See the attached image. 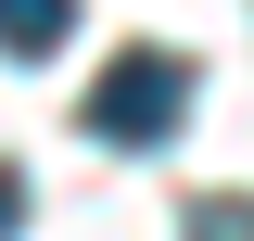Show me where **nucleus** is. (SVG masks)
Listing matches in <instances>:
<instances>
[{"label": "nucleus", "instance_id": "obj_2", "mask_svg": "<svg viewBox=\"0 0 254 241\" xmlns=\"http://www.w3.org/2000/svg\"><path fill=\"white\" fill-rule=\"evenodd\" d=\"M64 38H76V0H0V51H13V63L64 51Z\"/></svg>", "mask_w": 254, "mask_h": 241}, {"label": "nucleus", "instance_id": "obj_1", "mask_svg": "<svg viewBox=\"0 0 254 241\" xmlns=\"http://www.w3.org/2000/svg\"><path fill=\"white\" fill-rule=\"evenodd\" d=\"M178 115H190V63H178V51H115V63L89 76V102H76V127L115 140V152H153Z\"/></svg>", "mask_w": 254, "mask_h": 241}, {"label": "nucleus", "instance_id": "obj_3", "mask_svg": "<svg viewBox=\"0 0 254 241\" xmlns=\"http://www.w3.org/2000/svg\"><path fill=\"white\" fill-rule=\"evenodd\" d=\"M190 241H254V203L216 190V203H190Z\"/></svg>", "mask_w": 254, "mask_h": 241}, {"label": "nucleus", "instance_id": "obj_4", "mask_svg": "<svg viewBox=\"0 0 254 241\" xmlns=\"http://www.w3.org/2000/svg\"><path fill=\"white\" fill-rule=\"evenodd\" d=\"M26 229V178H13V165H0V241Z\"/></svg>", "mask_w": 254, "mask_h": 241}]
</instances>
